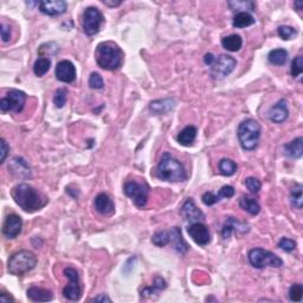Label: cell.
<instances>
[{
    "label": "cell",
    "instance_id": "6da1fadb",
    "mask_svg": "<svg viewBox=\"0 0 303 303\" xmlns=\"http://www.w3.org/2000/svg\"><path fill=\"white\" fill-rule=\"evenodd\" d=\"M11 196L17 205L29 214L40 211L47 203V198L29 184L14 186L11 191Z\"/></svg>",
    "mask_w": 303,
    "mask_h": 303
},
{
    "label": "cell",
    "instance_id": "7a4b0ae2",
    "mask_svg": "<svg viewBox=\"0 0 303 303\" xmlns=\"http://www.w3.org/2000/svg\"><path fill=\"white\" fill-rule=\"evenodd\" d=\"M95 57L98 67L109 71L118 70L124 62V52L119 45L113 42H104L98 44L96 47Z\"/></svg>",
    "mask_w": 303,
    "mask_h": 303
},
{
    "label": "cell",
    "instance_id": "3957f363",
    "mask_svg": "<svg viewBox=\"0 0 303 303\" xmlns=\"http://www.w3.org/2000/svg\"><path fill=\"white\" fill-rule=\"evenodd\" d=\"M157 176L163 181L181 182L187 179L185 167L169 153H164L157 167Z\"/></svg>",
    "mask_w": 303,
    "mask_h": 303
},
{
    "label": "cell",
    "instance_id": "277c9868",
    "mask_svg": "<svg viewBox=\"0 0 303 303\" xmlns=\"http://www.w3.org/2000/svg\"><path fill=\"white\" fill-rule=\"evenodd\" d=\"M260 126L256 120L249 119L243 121L238 127V140L242 148L245 151H253L259 145L260 137Z\"/></svg>",
    "mask_w": 303,
    "mask_h": 303
},
{
    "label": "cell",
    "instance_id": "5b68a950",
    "mask_svg": "<svg viewBox=\"0 0 303 303\" xmlns=\"http://www.w3.org/2000/svg\"><path fill=\"white\" fill-rule=\"evenodd\" d=\"M37 265V257L34 253L28 250H20L13 254L8 259L7 271L12 275L22 276L31 271Z\"/></svg>",
    "mask_w": 303,
    "mask_h": 303
},
{
    "label": "cell",
    "instance_id": "8992f818",
    "mask_svg": "<svg viewBox=\"0 0 303 303\" xmlns=\"http://www.w3.org/2000/svg\"><path fill=\"white\" fill-rule=\"evenodd\" d=\"M249 262L256 269H264L266 266L271 268H281L283 265V260L280 257L276 256L271 251L265 250L262 248H255L249 251L248 255Z\"/></svg>",
    "mask_w": 303,
    "mask_h": 303
},
{
    "label": "cell",
    "instance_id": "52a82bcc",
    "mask_svg": "<svg viewBox=\"0 0 303 303\" xmlns=\"http://www.w3.org/2000/svg\"><path fill=\"white\" fill-rule=\"evenodd\" d=\"M125 194L133 200V203L137 208L142 209L147 204L149 194V186L146 182H137L131 180L125 184Z\"/></svg>",
    "mask_w": 303,
    "mask_h": 303
},
{
    "label": "cell",
    "instance_id": "ba28073f",
    "mask_svg": "<svg viewBox=\"0 0 303 303\" xmlns=\"http://www.w3.org/2000/svg\"><path fill=\"white\" fill-rule=\"evenodd\" d=\"M26 102V95L20 90L12 89L6 94L5 97L0 100V109L1 112L20 113L23 110Z\"/></svg>",
    "mask_w": 303,
    "mask_h": 303
},
{
    "label": "cell",
    "instance_id": "9c48e42d",
    "mask_svg": "<svg viewBox=\"0 0 303 303\" xmlns=\"http://www.w3.org/2000/svg\"><path fill=\"white\" fill-rule=\"evenodd\" d=\"M237 61L229 55H219L216 57L215 62L212 63L211 76L216 80H223L235 70Z\"/></svg>",
    "mask_w": 303,
    "mask_h": 303
},
{
    "label": "cell",
    "instance_id": "30bf717a",
    "mask_svg": "<svg viewBox=\"0 0 303 303\" xmlns=\"http://www.w3.org/2000/svg\"><path fill=\"white\" fill-rule=\"evenodd\" d=\"M103 22V14L97 7H88L83 14V31L88 36L97 35Z\"/></svg>",
    "mask_w": 303,
    "mask_h": 303
},
{
    "label": "cell",
    "instance_id": "8fae6325",
    "mask_svg": "<svg viewBox=\"0 0 303 303\" xmlns=\"http://www.w3.org/2000/svg\"><path fill=\"white\" fill-rule=\"evenodd\" d=\"M64 275L69 280V284L63 289V296L70 301H79L82 295L79 272L74 268H67L64 269Z\"/></svg>",
    "mask_w": 303,
    "mask_h": 303
},
{
    "label": "cell",
    "instance_id": "7c38bea8",
    "mask_svg": "<svg viewBox=\"0 0 303 303\" xmlns=\"http://www.w3.org/2000/svg\"><path fill=\"white\" fill-rule=\"evenodd\" d=\"M188 235L198 245H208L211 242V235L206 225H204L202 221L198 223H192L190 226L187 227Z\"/></svg>",
    "mask_w": 303,
    "mask_h": 303
},
{
    "label": "cell",
    "instance_id": "4fadbf2b",
    "mask_svg": "<svg viewBox=\"0 0 303 303\" xmlns=\"http://www.w3.org/2000/svg\"><path fill=\"white\" fill-rule=\"evenodd\" d=\"M23 220L18 215H8L2 224V233L7 239H14L22 232Z\"/></svg>",
    "mask_w": 303,
    "mask_h": 303
},
{
    "label": "cell",
    "instance_id": "5bb4252c",
    "mask_svg": "<svg viewBox=\"0 0 303 303\" xmlns=\"http://www.w3.org/2000/svg\"><path fill=\"white\" fill-rule=\"evenodd\" d=\"M56 79L63 83H73L76 80V68L70 61H61L57 64L55 70Z\"/></svg>",
    "mask_w": 303,
    "mask_h": 303
},
{
    "label": "cell",
    "instance_id": "9a60e30c",
    "mask_svg": "<svg viewBox=\"0 0 303 303\" xmlns=\"http://www.w3.org/2000/svg\"><path fill=\"white\" fill-rule=\"evenodd\" d=\"M68 8V4L64 0H44L40 2V11L46 16H59Z\"/></svg>",
    "mask_w": 303,
    "mask_h": 303
},
{
    "label": "cell",
    "instance_id": "2e32d148",
    "mask_svg": "<svg viewBox=\"0 0 303 303\" xmlns=\"http://www.w3.org/2000/svg\"><path fill=\"white\" fill-rule=\"evenodd\" d=\"M235 196V188L230 185H225L219 190V193H214V192H206L203 194L202 200L206 206H212L216 203L220 202L223 198H232Z\"/></svg>",
    "mask_w": 303,
    "mask_h": 303
},
{
    "label": "cell",
    "instance_id": "e0dca14e",
    "mask_svg": "<svg viewBox=\"0 0 303 303\" xmlns=\"http://www.w3.org/2000/svg\"><path fill=\"white\" fill-rule=\"evenodd\" d=\"M181 216L186 221L190 223H198L203 221L205 219V215L203 214L202 210L197 208V205L192 199H187L181 208Z\"/></svg>",
    "mask_w": 303,
    "mask_h": 303
},
{
    "label": "cell",
    "instance_id": "ac0fdd59",
    "mask_svg": "<svg viewBox=\"0 0 303 303\" xmlns=\"http://www.w3.org/2000/svg\"><path fill=\"white\" fill-rule=\"evenodd\" d=\"M249 229H250V227H249L248 223L238 220V219H236L235 217H229L226 219V221H225L223 229H221V235H223L224 239H229L232 231H238V232L241 233H245L248 232Z\"/></svg>",
    "mask_w": 303,
    "mask_h": 303
},
{
    "label": "cell",
    "instance_id": "d6986e66",
    "mask_svg": "<svg viewBox=\"0 0 303 303\" xmlns=\"http://www.w3.org/2000/svg\"><path fill=\"white\" fill-rule=\"evenodd\" d=\"M288 116H289V109L286 100H280L269 110V119L274 124H282L286 121Z\"/></svg>",
    "mask_w": 303,
    "mask_h": 303
},
{
    "label": "cell",
    "instance_id": "ffe728a7",
    "mask_svg": "<svg viewBox=\"0 0 303 303\" xmlns=\"http://www.w3.org/2000/svg\"><path fill=\"white\" fill-rule=\"evenodd\" d=\"M170 244L179 254H185L188 250L187 243H186L184 237H182L181 230L178 226H174L170 231Z\"/></svg>",
    "mask_w": 303,
    "mask_h": 303
},
{
    "label": "cell",
    "instance_id": "44dd1931",
    "mask_svg": "<svg viewBox=\"0 0 303 303\" xmlns=\"http://www.w3.org/2000/svg\"><path fill=\"white\" fill-rule=\"evenodd\" d=\"M94 206L96 211L101 215H110L112 212H114V209H115L113 200L106 193H100L96 196Z\"/></svg>",
    "mask_w": 303,
    "mask_h": 303
},
{
    "label": "cell",
    "instance_id": "7402d4cb",
    "mask_svg": "<svg viewBox=\"0 0 303 303\" xmlns=\"http://www.w3.org/2000/svg\"><path fill=\"white\" fill-rule=\"evenodd\" d=\"M28 298L32 302H49L53 299L52 292L40 287H31L28 289Z\"/></svg>",
    "mask_w": 303,
    "mask_h": 303
},
{
    "label": "cell",
    "instance_id": "603a6c76",
    "mask_svg": "<svg viewBox=\"0 0 303 303\" xmlns=\"http://www.w3.org/2000/svg\"><path fill=\"white\" fill-rule=\"evenodd\" d=\"M174 107H175V101H174L173 98L157 100V101L151 102V104H149V109H151L154 114H157V115L169 113L170 110H172Z\"/></svg>",
    "mask_w": 303,
    "mask_h": 303
},
{
    "label": "cell",
    "instance_id": "cb8c5ba5",
    "mask_svg": "<svg viewBox=\"0 0 303 303\" xmlns=\"http://www.w3.org/2000/svg\"><path fill=\"white\" fill-rule=\"evenodd\" d=\"M302 142L303 139L302 137H298V139L293 140L292 142L286 143L283 146V153L284 155H287L288 158H293V159H299L302 157Z\"/></svg>",
    "mask_w": 303,
    "mask_h": 303
},
{
    "label": "cell",
    "instance_id": "d4e9b609",
    "mask_svg": "<svg viewBox=\"0 0 303 303\" xmlns=\"http://www.w3.org/2000/svg\"><path fill=\"white\" fill-rule=\"evenodd\" d=\"M197 133V128L194 126H187V127H185L184 130L180 131L178 136H176V140H178L180 145L186 147L191 146L194 142V140H196Z\"/></svg>",
    "mask_w": 303,
    "mask_h": 303
},
{
    "label": "cell",
    "instance_id": "484cf974",
    "mask_svg": "<svg viewBox=\"0 0 303 303\" xmlns=\"http://www.w3.org/2000/svg\"><path fill=\"white\" fill-rule=\"evenodd\" d=\"M221 45L225 50L230 51V52H237L238 50H241L243 40L239 35H230L221 40Z\"/></svg>",
    "mask_w": 303,
    "mask_h": 303
},
{
    "label": "cell",
    "instance_id": "4316f807",
    "mask_svg": "<svg viewBox=\"0 0 303 303\" xmlns=\"http://www.w3.org/2000/svg\"><path fill=\"white\" fill-rule=\"evenodd\" d=\"M256 23V19L251 16L249 12H238L235 17H233L232 25L237 29H244L248 26L254 25Z\"/></svg>",
    "mask_w": 303,
    "mask_h": 303
},
{
    "label": "cell",
    "instance_id": "83f0119b",
    "mask_svg": "<svg viewBox=\"0 0 303 303\" xmlns=\"http://www.w3.org/2000/svg\"><path fill=\"white\" fill-rule=\"evenodd\" d=\"M239 206L251 216H257L260 212V205L259 202L250 197L243 196L241 199H239Z\"/></svg>",
    "mask_w": 303,
    "mask_h": 303
},
{
    "label": "cell",
    "instance_id": "f1b7e54d",
    "mask_svg": "<svg viewBox=\"0 0 303 303\" xmlns=\"http://www.w3.org/2000/svg\"><path fill=\"white\" fill-rule=\"evenodd\" d=\"M268 59L274 65H283L286 64L288 59V51L284 49H275L271 50L268 55Z\"/></svg>",
    "mask_w": 303,
    "mask_h": 303
},
{
    "label": "cell",
    "instance_id": "f546056e",
    "mask_svg": "<svg viewBox=\"0 0 303 303\" xmlns=\"http://www.w3.org/2000/svg\"><path fill=\"white\" fill-rule=\"evenodd\" d=\"M302 185L296 184L294 187L290 190V203H292L293 208L301 210L302 209V203H303V194H302Z\"/></svg>",
    "mask_w": 303,
    "mask_h": 303
},
{
    "label": "cell",
    "instance_id": "4dcf8cb0",
    "mask_svg": "<svg viewBox=\"0 0 303 303\" xmlns=\"http://www.w3.org/2000/svg\"><path fill=\"white\" fill-rule=\"evenodd\" d=\"M237 164L231 159H221L219 161V172H220L225 176H231L237 172Z\"/></svg>",
    "mask_w": 303,
    "mask_h": 303
},
{
    "label": "cell",
    "instance_id": "1f68e13d",
    "mask_svg": "<svg viewBox=\"0 0 303 303\" xmlns=\"http://www.w3.org/2000/svg\"><path fill=\"white\" fill-rule=\"evenodd\" d=\"M50 67L51 61L49 58H46V57H40L34 64V73L36 76L42 77L50 70Z\"/></svg>",
    "mask_w": 303,
    "mask_h": 303
},
{
    "label": "cell",
    "instance_id": "d6a6232c",
    "mask_svg": "<svg viewBox=\"0 0 303 303\" xmlns=\"http://www.w3.org/2000/svg\"><path fill=\"white\" fill-rule=\"evenodd\" d=\"M166 287H167L166 281H165L163 277H157L154 280V284H153V287L145 288V289L141 292V296H142V298H146V296H152L155 292L164 290Z\"/></svg>",
    "mask_w": 303,
    "mask_h": 303
},
{
    "label": "cell",
    "instance_id": "836d02e7",
    "mask_svg": "<svg viewBox=\"0 0 303 303\" xmlns=\"http://www.w3.org/2000/svg\"><path fill=\"white\" fill-rule=\"evenodd\" d=\"M152 243L159 248L170 244V232L169 231H158L153 235Z\"/></svg>",
    "mask_w": 303,
    "mask_h": 303
},
{
    "label": "cell",
    "instance_id": "e575fe53",
    "mask_svg": "<svg viewBox=\"0 0 303 303\" xmlns=\"http://www.w3.org/2000/svg\"><path fill=\"white\" fill-rule=\"evenodd\" d=\"M227 5L230 6L231 10L237 11V10H250L255 11L256 5L254 1H241V0H235V1H229Z\"/></svg>",
    "mask_w": 303,
    "mask_h": 303
},
{
    "label": "cell",
    "instance_id": "d590c367",
    "mask_svg": "<svg viewBox=\"0 0 303 303\" xmlns=\"http://www.w3.org/2000/svg\"><path fill=\"white\" fill-rule=\"evenodd\" d=\"M68 98V90L65 88H59L56 90L55 95H53V103L57 108L64 107L65 102Z\"/></svg>",
    "mask_w": 303,
    "mask_h": 303
},
{
    "label": "cell",
    "instance_id": "8d00e7d4",
    "mask_svg": "<svg viewBox=\"0 0 303 303\" xmlns=\"http://www.w3.org/2000/svg\"><path fill=\"white\" fill-rule=\"evenodd\" d=\"M303 296L302 284L295 283L289 289V300L293 302H301Z\"/></svg>",
    "mask_w": 303,
    "mask_h": 303
},
{
    "label": "cell",
    "instance_id": "74e56055",
    "mask_svg": "<svg viewBox=\"0 0 303 303\" xmlns=\"http://www.w3.org/2000/svg\"><path fill=\"white\" fill-rule=\"evenodd\" d=\"M303 73V59L302 56H298L292 62V76L294 79H299Z\"/></svg>",
    "mask_w": 303,
    "mask_h": 303
},
{
    "label": "cell",
    "instance_id": "f35d334b",
    "mask_svg": "<svg viewBox=\"0 0 303 303\" xmlns=\"http://www.w3.org/2000/svg\"><path fill=\"white\" fill-rule=\"evenodd\" d=\"M245 186H247V188L251 192V193L256 194L260 192V187H262V184H260L259 179L254 178V176H249V178L245 179Z\"/></svg>",
    "mask_w": 303,
    "mask_h": 303
},
{
    "label": "cell",
    "instance_id": "ab89813d",
    "mask_svg": "<svg viewBox=\"0 0 303 303\" xmlns=\"http://www.w3.org/2000/svg\"><path fill=\"white\" fill-rule=\"evenodd\" d=\"M89 87L91 89H102L104 87V82L102 76L98 73H92L89 77Z\"/></svg>",
    "mask_w": 303,
    "mask_h": 303
},
{
    "label": "cell",
    "instance_id": "60d3db41",
    "mask_svg": "<svg viewBox=\"0 0 303 303\" xmlns=\"http://www.w3.org/2000/svg\"><path fill=\"white\" fill-rule=\"evenodd\" d=\"M298 32H296V30L292 28V26H280L278 28V36L282 38L283 41H288L290 40V38L293 37V36H295Z\"/></svg>",
    "mask_w": 303,
    "mask_h": 303
},
{
    "label": "cell",
    "instance_id": "b9f144b4",
    "mask_svg": "<svg viewBox=\"0 0 303 303\" xmlns=\"http://www.w3.org/2000/svg\"><path fill=\"white\" fill-rule=\"evenodd\" d=\"M278 248L282 249V250L287 251V253H292V251L295 250L296 242L290 238H287V237H283V238L278 242Z\"/></svg>",
    "mask_w": 303,
    "mask_h": 303
},
{
    "label": "cell",
    "instance_id": "7bdbcfd3",
    "mask_svg": "<svg viewBox=\"0 0 303 303\" xmlns=\"http://www.w3.org/2000/svg\"><path fill=\"white\" fill-rule=\"evenodd\" d=\"M0 34H1V40L2 42H8L11 38V29L8 26H6L5 24H1L0 26Z\"/></svg>",
    "mask_w": 303,
    "mask_h": 303
},
{
    "label": "cell",
    "instance_id": "ee69618b",
    "mask_svg": "<svg viewBox=\"0 0 303 303\" xmlns=\"http://www.w3.org/2000/svg\"><path fill=\"white\" fill-rule=\"evenodd\" d=\"M0 146H1V158H0V163L2 164L5 163V159L7 157V152L8 149H10V147H8L5 139H1V141H0Z\"/></svg>",
    "mask_w": 303,
    "mask_h": 303
},
{
    "label": "cell",
    "instance_id": "f6af8a7d",
    "mask_svg": "<svg viewBox=\"0 0 303 303\" xmlns=\"http://www.w3.org/2000/svg\"><path fill=\"white\" fill-rule=\"evenodd\" d=\"M0 302L1 303H10V302H14V299L12 298L10 294L1 292L0 294Z\"/></svg>",
    "mask_w": 303,
    "mask_h": 303
},
{
    "label": "cell",
    "instance_id": "bcb514c9",
    "mask_svg": "<svg viewBox=\"0 0 303 303\" xmlns=\"http://www.w3.org/2000/svg\"><path fill=\"white\" fill-rule=\"evenodd\" d=\"M215 58H216V56L214 55V53H206L205 57H204V62H205L206 65L211 67L212 63L215 62Z\"/></svg>",
    "mask_w": 303,
    "mask_h": 303
},
{
    "label": "cell",
    "instance_id": "7dc6e473",
    "mask_svg": "<svg viewBox=\"0 0 303 303\" xmlns=\"http://www.w3.org/2000/svg\"><path fill=\"white\" fill-rule=\"evenodd\" d=\"M92 301H95V302H112V300H110L109 298H108L107 295H100V296H97V298H95L94 300H92Z\"/></svg>",
    "mask_w": 303,
    "mask_h": 303
},
{
    "label": "cell",
    "instance_id": "c3c4849f",
    "mask_svg": "<svg viewBox=\"0 0 303 303\" xmlns=\"http://www.w3.org/2000/svg\"><path fill=\"white\" fill-rule=\"evenodd\" d=\"M103 2L104 5H107V6H109V7H116V6H119V5H121L122 4V1H109V0H103Z\"/></svg>",
    "mask_w": 303,
    "mask_h": 303
},
{
    "label": "cell",
    "instance_id": "681fc988",
    "mask_svg": "<svg viewBox=\"0 0 303 303\" xmlns=\"http://www.w3.org/2000/svg\"><path fill=\"white\" fill-rule=\"evenodd\" d=\"M294 5L298 7V11H301L302 7H303V1H295V2H294Z\"/></svg>",
    "mask_w": 303,
    "mask_h": 303
}]
</instances>
